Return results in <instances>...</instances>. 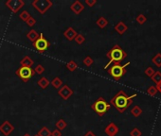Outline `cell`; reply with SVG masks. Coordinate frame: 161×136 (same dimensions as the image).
Wrapping results in <instances>:
<instances>
[{"mask_svg": "<svg viewBox=\"0 0 161 136\" xmlns=\"http://www.w3.org/2000/svg\"><path fill=\"white\" fill-rule=\"evenodd\" d=\"M136 96H137V94H134L132 96H128L124 91L121 90L111 98L110 105L114 106L118 112L122 113L132 105L133 98L136 97Z\"/></svg>", "mask_w": 161, "mask_h": 136, "instance_id": "obj_1", "label": "cell"}, {"mask_svg": "<svg viewBox=\"0 0 161 136\" xmlns=\"http://www.w3.org/2000/svg\"><path fill=\"white\" fill-rule=\"evenodd\" d=\"M106 57L109 59V62L105 64L103 69H107L111 63H121L127 57V53L118 45H115L106 53Z\"/></svg>", "mask_w": 161, "mask_h": 136, "instance_id": "obj_2", "label": "cell"}, {"mask_svg": "<svg viewBox=\"0 0 161 136\" xmlns=\"http://www.w3.org/2000/svg\"><path fill=\"white\" fill-rule=\"evenodd\" d=\"M111 108L110 103H108L103 97H99L96 101L91 105V109H92L99 116H103L109 109Z\"/></svg>", "mask_w": 161, "mask_h": 136, "instance_id": "obj_3", "label": "cell"}, {"mask_svg": "<svg viewBox=\"0 0 161 136\" xmlns=\"http://www.w3.org/2000/svg\"><path fill=\"white\" fill-rule=\"evenodd\" d=\"M129 64H130L129 62L127 63L123 64V65H121V63H114L110 68H108V73L115 81H120L126 74V67H127Z\"/></svg>", "mask_w": 161, "mask_h": 136, "instance_id": "obj_4", "label": "cell"}, {"mask_svg": "<svg viewBox=\"0 0 161 136\" xmlns=\"http://www.w3.org/2000/svg\"><path fill=\"white\" fill-rule=\"evenodd\" d=\"M15 75L22 80L24 82H27L32 77L35 75V71L32 67H23L21 66L15 70Z\"/></svg>", "mask_w": 161, "mask_h": 136, "instance_id": "obj_5", "label": "cell"}, {"mask_svg": "<svg viewBox=\"0 0 161 136\" xmlns=\"http://www.w3.org/2000/svg\"><path fill=\"white\" fill-rule=\"evenodd\" d=\"M52 5L53 3L50 0H34L31 3V6L37 11H39V13L42 14V15H44V14L51 8Z\"/></svg>", "mask_w": 161, "mask_h": 136, "instance_id": "obj_6", "label": "cell"}, {"mask_svg": "<svg viewBox=\"0 0 161 136\" xmlns=\"http://www.w3.org/2000/svg\"><path fill=\"white\" fill-rule=\"evenodd\" d=\"M33 47L35 48L37 51L43 53L50 47V43L44 36L43 33H40L39 38L33 43Z\"/></svg>", "mask_w": 161, "mask_h": 136, "instance_id": "obj_7", "label": "cell"}, {"mask_svg": "<svg viewBox=\"0 0 161 136\" xmlns=\"http://www.w3.org/2000/svg\"><path fill=\"white\" fill-rule=\"evenodd\" d=\"M5 5L12 13H17L25 6V2L23 0H7Z\"/></svg>", "mask_w": 161, "mask_h": 136, "instance_id": "obj_8", "label": "cell"}, {"mask_svg": "<svg viewBox=\"0 0 161 136\" xmlns=\"http://www.w3.org/2000/svg\"><path fill=\"white\" fill-rule=\"evenodd\" d=\"M13 131H14V126L8 120H5L4 122L0 125V132L4 136H10Z\"/></svg>", "mask_w": 161, "mask_h": 136, "instance_id": "obj_9", "label": "cell"}, {"mask_svg": "<svg viewBox=\"0 0 161 136\" xmlns=\"http://www.w3.org/2000/svg\"><path fill=\"white\" fill-rule=\"evenodd\" d=\"M73 90L68 86V85L65 84L63 85L62 88H60L58 90V95L60 97H62L64 100H67L69 99V97H71L73 95Z\"/></svg>", "mask_w": 161, "mask_h": 136, "instance_id": "obj_10", "label": "cell"}, {"mask_svg": "<svg viewBox=\"0 0 161 136\" xmlns=\"http://www.w3.org/2000/svg\"><path fill=\"white\" fill-rule=\"evenodd\" d=\"M118 131H120V128L113 122L109 123L104 128V133L107 136H116L118 133Z\"/></svg>", "mask_w": 161, "mask_h": 136, "instance_id": "obj_11", "label": "cell"}, {"mask_svg": "<svg viewBox=\"0 0 161 136\" xmlns=\"http://www.w3.org/2000/svg\"><path fill=\"white\" fill-rule=\"evenodd\" d=\"M70 10H71L75 14L79 15V14H81L82 11L85 10V6H83V5L82 4V2L79 1V0H76V1H74V2L71 4Z\"/></svg>", "mask_w": 161, "mask_h": 136, "instance_id": "obj_12", "label": "cell"}, {"mask_svg": "<svg viewBox=\"0 0 161 136\" xmlns=\"http://www.w3.org/2000/svg\"><path fill=\"white\" fill-rule=\"evenodd\" d=\"M77 31L74 30L73 27H68V28H66V30L64 31V36H65V38L66 39V40H68L69 42H71V41H74V39L76 38V36H77Z\"/></svg>", "mask_w": 161, "mask_h": 136, "instance_id": "obj_13", "label": "cell"}, {"mask_svg": "<svg viewBox=\"0 0 161 136\" xmlns=\"http://www.w3.org/2000/svg\"><path fill=\"white\" fill-rule=\"evenodd\" d=\"M115 30L120 34V35H123L126 31L128 30V27L124 22L121 21V22H118L116 26H115Z\"/></svg>", "mask_w": 161, "mask_h": 136, "instance_id": "obj_14", "label": "cell"}, {"mask_svg": "<svg viewBox=\"0 0 161 136\" xmlns=\"http://www.w3.org/2000/svg\"><path fill=\"white\" fill-rule=\"evenodd\" d=\"M20 64H21V66H23V67H31L34 64V61L30 56H25L24 58L20 61Z\"/></svg>", "mask_w": 161, "mask_h": 136, "instance_id": "obj_15", "label": "cell"}, {"mask_svg": "<svg viewBox=\"0 0 161 136\" xmlns=\"http://www.w3.org/2000/svg\"><path fill=\"white\" fill-rule=\"evenodd\" d=\"M39 35H40V34H39L35 30H30L29 32L27 33L26 36H27V39H29V41H31L32 44H33V43L39 38Z\"/></svg>", "mask_w": 161, "mask_h": 136, "instance_id": "obj_16", "label": "cell"}, {"mask_svg": "<svg viewBox=\"0 0 161 136\" xmlns=\"http://www.w3.org/2000/svg\"><path fill=\"white\" fill-rule=\"evenodd\" d=\"M37 84H38V86H39L41 89H47L48 86H50V81H48L46 77H42L40 80L37 81Z\"/></svg>", "mask_w": 161, "mask_h": 136, "instance_id": "obj_17", "label": "cell"}, {"mask_svg": "<svg viewBox=\"0 0 161 136\" xmlns=\"http://www.w3.org/2000/svg\"><path fill=\"white\" fill-rule=\"evenodd\" d=\"M50 84L52 85V86L55 89H58L59 90L62 87V85H63V81L61 80L59 77H54L53 80L50 81Z\"/></svg>", "mask_w": 161, "mask_h": 136, "instance_id": "obj_18", "label": "cell"}, {"mask_svg": "<svg viewBox=\"0 0 161 136\" xmlns=\"http://www.w3.org/2000/svg\"><path fill=\"white\" fill-rule=\"evenodd\" d=\"M97 26L99 27L100 28H104L107 25H108V20L105 18V17H103V16H101L99 19L97 20V22H96Z\"/></svg>", "mask_w": 161, "mask_h": 136, "instance_id": "obj_19", "label": "cell"}, {"mask_svg": "<svg viewBox=\"0 0 161 136\" xmlns=\"http://www.w3.org/2000/svg\"><path fill=\"white\" fill-rule=\"evenodd\" d=\"M38 136H51V131H50V128H48L47 127H42L38 133H37Z\"/></svg>", "mask_w": 161, "mask_h": 136, "instance_id": "obj_20", "label": "cell"}, {"mask_svg": "<svg viewBox=\"0 0 161 136\" xmlns=\"http://www.w3.org/2000/svg\"><path fill=\"white\" fill-rule=\"evenodd\" d=\"M55 126H56V128H57V130L63 131V130H65V128L67 127V123L63 118H61V119H59L57 122L55 123Z\"/></svg>", "mask_w": 161, "mask_h": 136, "instance_id": "obj_21", "label": "cell"}, {"mask_svg": "<svg viewBox=\"0 0 161 136\" xmlns=\"http://www.w3.org/2000/svg\"><path fill=\"white\" fill-rule=\"evenodd\" d=\"M142 112H143V111L139 106H135L134 108H132V110H131V113H132V115L134 117L140 116Z\"/></svg>", "mask_w": 161, "mask_h": 136, "instance_id": "obj_22", "label": "cell"}, {"mask_svg": "<svg viewBox=\"0 0 161 136\" xmlns=\"http://www.w3.org/2000/svg\"><path fill=\"white\" fill-rule=\"evenodd\" d=\"M152 62L156 67H161V53H157L156 56H153L152 59Z\"/></svg>", "mask_w": 161, "mask_h": 136, "instance_id": "obj_23", "label": "cell"}, {"mask_svg": "<svg viewBox=\"0 0 161 136\" xmlns=\"http://www.w3.org/2000/svg\"><path fill=\"white\" fill-rule=\"evenodd\" d=\"M151 78H152V81L153 82L158 84L159 82H161V72H160V71H156L155 74L151 77Z\"/></svg>", "mask_w": 161, "mask_h": 136, "instance_id": "obj_24", "label": "cell"}, {"mask_svg": "<svg viewBox=\"0 0 161 136\" xmlns=\"http://www.w3.org/2000/svg\"><path fill=\"white\" fill-rule=\"evenodd\" d=\"M66 68H67V70L70 71V72H73V71H75L77 68H78V64H77V62L75 61H70L69 62L66 63Z\"/></svg>", "mask_w": 161, "mask_h": 136, "instance_id": "obj_25", "label": "cell"}, {"mask_svg": "<svg viewBox=\"0 0 161 136\" xmlns=\"http://www.w3.org/2000/svg\"><path fill=\"white\" fill-rule=\"evenodd\" d=\"M31 16V15L30 12L27 11H21L20 14H19V18L22 20V21H24V22H26V21L29 19Z\"/></svg>", "mask_w": 161, "mask_h": 136, "instance_id": "obj_26", "label": "cell"}, {"mask_svg": "<svg viewBox=\"0 0 161 136\" xmlns=\"http://www.w3.org/2000/svg\"><path fill=\"white\" fill-rule=\"evenodd\" d=\"M74 41L77 43L78 45H82L83 43L85 42V37L83 36L82 34H81V33H79V34H77V36H76V38L74 39Z\"/></svg>", "mask_w": 161, "mask_h": 136, "instance_id": "obj_27", "label": "cell"}, {"mask_svg": "<svg viewBox=\"0 0 161 136\" xmlns=\"http://www.w3.org/2000/svg\"><path fill=\"white\" fill-rule=\"evenodd\" d=\"M136 21L139 24V25H143L146 23V21H147V17L144 15V14L140 13V14H138V15L137 16L136 18Z\"/></svg>", "mask_w": 161, "mask_h": 136, "instance_id": "obj_28", "label": "cell"}, {"mask_svg": "<svg viewBox=\"0 0 161 136\" xmlns=\"http://www.w3.org/2000/svg\"><path fill=\"white\" fill-rule=\"evenodd\" d=\"M82 62H83V64H85V66H87V67H90L91 65L93 64V62H94V60L91 58L90 56H86L85 59H83V61H82Z\"/></svg>", "mask_w": 161, "mask_h": 136, "instance_id": "obj_29", "label": "cell"}, {"mask_svg": "<svg viewBox=\"0 0 161 136\" xmlns=\"http://www.w3.org/2000/svg\"><path fill=\"white\" fill-rule=\"evenodd\" d=\"M147 94L151 96H155L157 94V90L155 86H150L148 89H147Z\"/></svg>", "mask_w": 161, "mask_h": 136, "instance_id": "obj_30", "label": "cell"}, {"mask_svg": "<svg viewBox=\"0 0 161 136\" xmlns=\"http://www.w3.org/2000/svg\"><path fill=\"white\" fill-rule=\"evenodd\" d=\"M45 67L43 65H41V64H37L36 67L34 68V71H35V74H39V75H42L44 72H45Z\"/></svg>", "mask_w": 161, "mask_h": 136, "instance_id": "obj_31", "label": "cell"}, {"mask_svg": "<svg viewBox=\"0 0 161 136\" xmlns=\"http://www.w3.org/2000/svg\"><path fill=\"white\" fill-rule=\"evenodd\" d=\"M26 23H27V25L29 26V27H34V26L36 25V19L34 18V17H32V16H31L29 19L26 21Z\"/></svg>", "mask_w": 161, "mask_h": 136, "instance_id": "obj_32", "label": "cell"}, {"mask_svg": "<svg viewBox=\"0 0 161 136\" xmlns=\"http://www.w3.org/2000/svg\"><path fill=\"white\" fill-rule=\"evenodd\" d=\"M155 72L156 71L153 70V67H151V66H149V67H147L146 69H145V71H144V74L147 76V77H152L153 74H155Z\"/></svg>", "mask_w": 161, "mask_h": 136, "instance_id": "obj_33", "label": "cell"}, {"mask_svg": "<svg viewBox=\"0 0 161 136\" xmlns=\"http://www.w3.org/2000/svg\"><path fill=\"white\" fill-rule=\"evenodd\" d=\"M130 135L131 136H141L142 135V132L138 130L137 128H134L133 130L130 131Z\"/></svg>", "mask_w": 161, "mask_h": 136, "instance_id": "obj_34", "label": "cell"}, {"mask_svg": "<svg viewBox=\"0 0 161 136\" xmlns=\"http://www.w3.org/2000/svg\"><path fill=\"white\" fill-rule=\"evenodd\" d=\"M85 4L89 7V8H92L97 4V0H85Z\"/></svg>", "mask_w": 161, "mask_h": 136, "instance_id": "obj_35", "label": "cell"}, {"mask_svg": "<svg viewBox=\"0 0 161 136\" xmlns=\"http://www.w3.org/2000/svg\"><path fill=\"white\" fill-rule=\"evenodd\" d=\"M51 136H62V132H61V131L56 128V130L51 131Z\"/></svg>", "mask_w": 161, "mask_h": 136, "instance_id": "obj_36", "label": "cell"}, {"mask_svg": "<svg viewBox=\"0 0 161 136\" xmlns=\"http://www.w3.org/2000/svg\"><path fill=\"white\" fill-rule=\"evenodd\" d=\"M85 136H97L93 131H88L85 134Z\"/></svg>", "mask_w": 161, "mask_h": 136, "instance_id": "obj_37", "label": "cell"}, {"mask_svg": "<svg viewBox=\"0 0 161 136\" xmlns=\"http://www.w3.org/2000/svg\"><path fill=\"white\" fill-rule=\"evenodd\" d=\"M156 90H157V92H159V93H161V82H159L158 84H156Z\"/></svg>", "mask_w": 161, "mask_h": 136, "instance_id": "obj_38", "label": "cell"}, {"mask_svg": "<svg viewBox=\"0 0 161 136\" xmlns=\"http://www.w3.org/2000/svg\"><path fill=\"white\" fill-rule=\"evenodd\" d=\"M23 136H31V135L30 133H25V134H24Z\"/></svg>", "mask_w": 161, "mask_h": 136, "instance_id": "obj_39", "label": "cell"}, {"mask_svg": "<svg viewBox=\"0 0 161 136\" xmlns=\"http://www.w3.org/2000/svg\"><path fill=\"white\" fill-rule=\"evenodd\" d=\"M34 136H38V135H37V134H36V135H34Z\"/></svg>", "mask_w": 161, "mask_h": 136, "instance_id": "obj_40", "label": "cell"}]
</instances>
